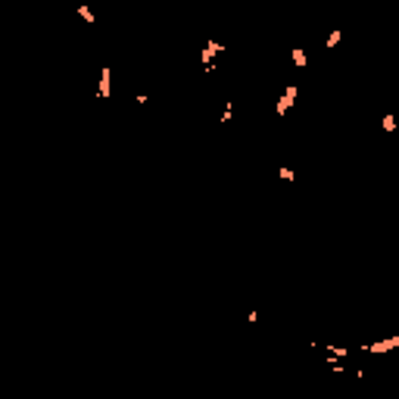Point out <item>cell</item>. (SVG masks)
<instances>
[{
  "label": "cell",
  "mask_w": 399,
  "mask_h": 399,
  "mask_svg": "<svg viewBox=\"0 0 399 399\" xmlns=\"http://www.w3.org/2000/svg\"><path fill=\"white\" fill-rule=\"evenodd\" d=\"M296 94H300V88H296V84H287V91H284V97L278 100L275 113H278V116H287V109L293 106V100H296Z\"/></svg>",
  "instance_id": "cell-1"
},
{
  "label": "cell",
  "mask_w": 399,
  "mask_h": 399,
  "mask_svg": "<svg viewBox=\"0 0 399 399\" xmlns=\"http://www.w3.org/2000/svg\"><path fill=\"white\" fill-rule=\"evenodd\" d=\"M399 346V337H387V340H377V343H368L365 350H368L371 355H384V352H390V350H396Z\"/></svg>",
  "instance_id": "cell-2"
},
{
  "label": "cell",
  "mask_w": 399,
  "mask_h": 399,
  "mask_svg": "<svg viewBox=\"0 0 399 399\" xmlns=\"http://www.w3.org/2000/svg\"><path fill=\"white\" fill-rule=\"evenodd\" d=\"M218 53H222V44H218V41H209V44H206V50H203V53H200V63H203V69H212V59H215Z\"/></svg>",
  "instance_id": "cell-3"
},
{
  "label": "cell",
  "mask_w": 399,
  "mask_h": 399,
  "mask_svg": "<svg viewBox=\"0 0 399 399\" xmlns=\"http://www.w3.org/2000/svg\"><path fill=\"white\" fill-rule=\"evenodd\" d=\"M97 94L103 97V100L113 94V69H109V66H103V69H100V88H97Z\"/></svg>",
  "instance_id": "cell-4"
},
{
  "label": "cell",
  "mask_w": 399,
  "mask_h": 399,
  "mask_svg": "<svg viewBox=\"0 0 399 399\" xmlns=\"http://www.w3.org/2000/svg\"><path fill=\"white\" fill-rule=\"evenodd\" d=\"M278 178H281L284 184H293L296 181V172H293L290 165H281V168H278Z\"/></svg>",
  "instance_id": "cell-5"
},
{
  "label": "cell",
  "mask_w": 399,
  "mask_h": 399,
  "mask_svg": "<svg viewBox=\"0 0 399 399\" xmlns=\"http://www.w3.org/2000/svg\"><path fill=\"white\" fill-rule=\"evenodd\" d=\"M75 13H78V16H81V19L88 22V25H94V22H97V19H94V13H91V10H88L84 3H78V6H75Z\"/></svg>",
  "instance_id": "cell-6"
},
{
  "label": "cell",
  "mask_w": 399,
  "mask_h": 399,
  "mask_svg": "<svg viewBox=\"0 0 399 399\" xmlns=\"http://www.w3.org/2000/svg\"><path fill=\"white\" fill-rule=\"evenodd\" d=\"M340 38H343V31H340V28H334V31L328 35V44H325V47H328V50H330V47H337V44H340Z\"/></svg>",
  "instance_id": "cell-7"
},
{
  "label": "cell",
  "mask_w": 399,
  "mask_h": 399,
  "mask_svg": "<svg viewBox=\"0 0 399 399\" xmlns=\"http://www.w3.org/2000/svg\"><path fill=\"white\" fill-rule=\"evenodd\" d=\"M290 56H293V66H300V69H303L305 63H309V59H305V50H293Z\"/></svg>",
  "instance_id": "cell-8"
},
{
  "label": "cell",
  "mask_w": 399,
  "mask_h": 399,
  "mask_svg": "<svg viewBox=\"0 0 399 399\" xmlns=\"http://www.w3.org/2000/svg\"><path fill=\"white\" fill-rule=\"evenodd\" d=\"M231 118H234V103L228 100V103H225V109H222V122H231Z\"/></svg>",
  "instance_id": "cell-9"
},
{
  "label": "cell",
  "mask_w": 399,
  "mask_h": 399,
  "mask_svg": "<svg viewBox=\"0 0 399 399\" xmlns=\"http://www.w3.org/2000/svg\"><path fill=\"white\" fill-rule=\"evenodd\" d=\"M393 128H396V116H390V113H387V116H384V131L390 134Z\"/></svg>",
  "instance_id": "cell-10"
}]
</instances>
